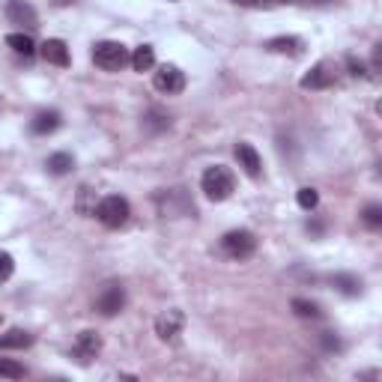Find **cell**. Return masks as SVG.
I'll return each mask as SVG.
<instances>
[{
    "mask_svg": "<svg viewBox=\"0 0 382 382\" xmlns=\"http://www.w3.org/2000/svg\"><path fill=\"white\" fill-rule=\"evenodd\" d=\"M200 188H204V194L209 200L221 204V200H227L236 191V176H233V170H230V167L215 165V167H209L206 174H204V179H200Z\"/></svg>",
    "mask_w": 382,
    "mask_h": 382,
    "instance_id": "obj_1",
    "label": "cell"
},
{
    "mask_svg": "<svg viewBox=\"0 0 382 382\" xmlns=\"http://www.w3.org/2000/svg\"><path fill=\"white\" fill-rule=\"evenodd\" d=\"M128 215H132V206H128V200L119 197V194H108V197L99 200V206H96V218L110 230L123 227L128 221Z\"/></svg>",
    "mask_w": 382,
    "mask_h": 382,
    "instance_id": "obj_2",
    "label": "cell"
},
{
    "mask_svg": "<svg viewBox=\"0 0 382 382\" xmlns=\"http://www.w3.org/2000/svg\"><path fill=\"white\" fill-rule=\"evenodd\" d=\"M128 48L123 42H99L93 48V63L99 69H105V72H119L126 63H128Z\"/></svg>",
    "mask_w": 382,
    "mask_h": 382,
    "instance_id": "obj_3",
    "label": "cell"
},
{
    "mask_svg": "<svg viewBox=\"0 0 382 382\" xmlns=\"http://www.w3.org/2000/svg\"><path fill=\"white\" fill-rule=\"evenodd\" d=\"M221 251L230 260H245L257 251V236L251 230H230V233L221 236Z\"/></svg>",
    "mask_w": 382,
    "mask_h": 382,
    "instance_id": "obj_4",
    "label": "cell"
},
{
    "mask_svg": "<svg viewBox=\"0 0 382 382\" xmlns=\"http://www.w3.org/2000/svg\"><path fill=\"white\" fill-rule=\"evenodd\" d=\"M153 84H156L158 93L176 96V93H183V90H185V72H183L179 66H174V63H165V66L156 72Z\"/></svg>",
    "mask_w": 382,
    "mask_h": 382,
    "instance_id": "obj_5",
    "label": "cell"
},
{
    "mask_svg": "<svg viewBox=\"0 0 382 382\" xmlns=\"http://www.w3.org/2000/svg\"><path fill=\"white\" fill-rule=\"evenodd\" d=\"M335 81H338V66L331 63V60H319V63L301 78V87L305 90H326Z\"/></svg>",
    "mask_w": 382,
    "mask_h": 382,
    "instance_id": "obj_6",
    "label": "cell"
},
{
    "mask_svg": "<svg viewBox=\"0 0 382 382\" xmlns=\"http://www.w3.org/2000/svg\"><path fill=\"white\" fill-rule=\"evenodd\" d=\"M6 18L22 30H36L39 27V15L27 0H6Z\"/></svg>",
    "mask_w": 382,
    "mask_h": 382,
    "instance_id": "obj_7",
    "label": "cell"
},
{
    "mask_svg": "<svg viewBox=\"0 0 382 382\" xmlns=\"http://www.w3.org/2000/svg\"><path fill=\"white\" fill-rule=\"evenodd\" d=\"M123 305H126V293L119 284H108L96 299V310L105 317H117L119 310H123Z\"/></svg>",
    "mask_w": 382,
    "mask_h": 382,
    "instance_id": "obj_8",
    "label": "cell"
},
{
    "mask_svg": "<svg viewBox=\"0 0 382 382\" xmlns=\"http://www.w3.org/2000/svg\"><path fill=\"white\" fill-rule=\"evenodd\" d=\"M183 326H185V314L183 310H165L162 317L156 319V335L162 338V340H176V335L183 331Z\"/></svg>",
    "mask_w": 382,
    "mask_h": 382,
    "instance_id": "obj_9",
    "label": "cell"
},
{
    "mask_svg": "<svg viewBox=\"0 0 382 382\" xmlns=\"http://www.w3.org/2000/svg\"><path fill=\"white\" fill-rule=\"evenodd\" d=\"M236 158H239V167L245 170L251 179H257L263 174V162H260V153L251 144H236Z\"/></svg>",
    "mask_w": 382,
    "mask_h": 382,
    "instance_id": "obj_10",
    "label": "cell"
},
{
    "mask_svg": "<svg viewBox=\"0 0 382 382\" xmlns=\"http://www.w3.org/2000/svg\"><path fill=\"white\" fill-rule=\"evenodd\" d=\"M42 60L45 63H51V66H60V69H66L69 63H72V57H69V48L63 39H48V42L42 45Z\"/></svg>",
    "mask_w": 382,
    "mask_h": 382,
    "instance_id": "obj_11",
    "label": "cell"
},
{
    "mask_svg": "<svg viewBox=\"0 0 382 382\" xmlns=\"http://www.w3.org/2000/svg\"><path fill=\"white\" fill-rule=\"evenodd\" d=\"M99 353H102V338H99L96 331H81L78 340H75V356L81 361H90V358H96Z\"/></svg>",
    "mask_w": 382,
    "mask_h": 382,
    "instance_id": "obj_12",
    "label": "cell"
},
{
    "mask_svg": "<svg viewBox=\"0 0 382 382\" xmlns=\"http://www.w3.org/2000/svg\"><path fill=\"white\" fill-rule=\"evenodd\" d=\"M269 51H275V54H301V48H305V42H301L299 36H275V39H269L266 42Z\"/></svg>",
    "mask_w": 382,
    "mask_h": 382,
    "instance_id": "obj_13",
    "label": "cell"
},
{
    "mask_svg": "<svg viewBox=\"0 0 382 382\" xmlns=\"http://www.w3.org/2000/svg\"><path fill=\"white\" fill-rule=\"evenodd\" d=\"M30 128H33L36 135H51L60 128V114L57 110H39L33 117V123H30Z\"/></svg>",
    "mask_w": 382,
    "mask_h": 382,
    "instance_id": "obj_14",
    "label": "cell"
},
{
    "mask_svg": "<svg viewBox=\"0 0 382 382\" xmlns=\"http://www.w3.org/2000/svg\"><path fill=\"white\" fill-rule=\"evenodd\" d=\"M33 344V335L24 329H9L6 335H0V349H27Z\"/></svg>",
    "mask_w": 382,
    "mask_h": 382,
    "instance_id": "obj_15",
    "label": "cell"
},
{
    "mask_svg": "<svg viewBox=\"0 0 382 382\" xmlns=\"http://www.w3.org/2000/svg\"><path fill=\"white\" fill-rule=\"evenodd\" d=\"M128 63H132L135 72H149V69L156 66V48H153V45H140V48H135V54L128 57Z\"/></svg>",
    "mask_w": 382,
    "mask_h": 382,
    "instance_id": "obj_16",
    "label": "cell"
},
{
    "mask_svg": "<svg viewBox=\"0 0 382 382\" xmlns=\"http://www.w3.org/2000/svg\"><path fill=\"white\" fill-rule=\"evenodd\" d=\"M331 284H335L344 296H361V290H365L361 278H356V275H335L331 278Z\"/></svg>",
    "mask_w": 382,
    "mask_h": 382,
    "instance_id": "obj_17",
    "label": "cell"
},
{
    "mask_svg": "<svg viewBox=\"0 0 382 382\" xmlns=\"http://www.w3.org/2000/svg\"><path fill=\"white\" fill-rule=\"evenodd\" d=\"M6 45L13 48L15 54H24V57H30L36 51V45H33V39H30L27 33H9L6 36Z\"/></svg>",
    "mask_w": 382,
    "mask_h": 382,
    "instance_id": "obj_18",
    "label": "cell"
},
{
    "mask_svg": "<svg viewBox=\"0 0 382 382\" xmlns=\"http://www.w3.org/2000/svg\"><path fill=\"white\" fill-rule=\"evenodd\" d=\"M72 167H75V158L69 156V153H54L51 158H48V170H51L54 176H63V174H69Z\"/></svg>",
    "mask_w": 382,
    "mask_h": 382,
    "instance_id": "obj_19",
    "label": "cell"
},
{
    "mask_svg": "<svg viewBox=\"0 0 382 382\" xmlns=\"http://www.w3.org/2000/svg\"><path fill=\"white\" fill-rule=\"evenodd\" d=\"M293 310L299 317H305V319H319V317H323V308H319L317 301H308V299H293Z\"/></svg>",
    "mask_w": 382,
    "mask_h": 382,
    "instance_id": "obj_20",
    "label": "cell"
},
{
    "mask_svg": "<svg viewBox=\"0 0 382 382\" xmlns=\"http://www.w3.org/2000/svg\"><path fill=\"white\" fill-rule=\"evenodd\" d=\"M24 365H18L13 358H0V379H24Z\"/></svg>",
    "mask_w": 382,
    "mask_h": 382,
    "instance_id": "obj_21",
    "label": "cell"
},
{
    "mask_svg": "<svg viewBox=\"0 0 382 382\" xmlns=\"http://www.w3.org/2000/svg\"><path fill=\"white\" fill-rule=\"evenodd\" d=\"M296 200H299V206L301 209H317V204H319V194H317V188H299V194H296Z\"/></svg>",
    "mask_w": 382,
    "mask_h": 382,
    "instance_id": "obj_22",
    "label": "cell"
},
{
    "mask_svg": "<svg viewBox=\"0 0 382 382\" xmlns=\"http://www.w3.org/2000/svg\"><path fill=\"white\" fill-rule=\"evenodd\" d=\"M361 221H365L367 227H382V206L379 204H370V206H365V213H361Z\"/></svg>",
    "mask_w": 382,
    "mask_h": 382,
    "instance_id": "obj_23",
    "label": "cell"
},
{
    "mask_svg": "<svg viewBox=\"0 0 382 382\" xmlns=\"http://www.w3.org/2000/svg\"><path fill=\"white\" fill-rule=\"evenodd\" d=\"M15 272V260L13 254H6V251H0V281H9Z\"/></svg>",
    "mask_w": 382,
    "mask_h": 382,
    "instance_id": "obj_24",
    "label": "cell"
},
{
    "mask_svg": "<svg viewBox=\"0 0 382 382\" xmlns=\"http://www.w3.org/2000/svg\"><path fill=\"white\" fill-rule=\"evenodd\" d=\"M147 126H153V128H165V126H170V119H167L165 114H158V110H153V114L147 117Z\"/></svg>",
    "mask_w": 382,
    "mask_h": 382,
    "instance_id": "obj_25",
    "label": "cell"
},
{
    "mask_svg": "<svg viewBox=\"0 0 382 382\" xmlns=\"http://www.w3.org/2000/svg\"><path fill=\"white\" fill-rule=\"evenodd\" d=\"M323 344H326V349H340L338 338H331V331H326V335H323Z\"/></svg>",
    "mask_w": 382,
    "mask_h": 382,
    "instance_id": "obj_26",
    "label": "cell"
},
{
    "mask_svg": "<svg viewBox=\"0 0 382 382\" xmlns=\"http://www.w3.org/2000/svg\"><path fill=\"white\" fill-rule=\"evenodd\" d=\"M257 3H287V0H257ZM305 3H329V0H305Z\"/></svg>",
    "mask_w": 382,
    "mask_h": 382,
    "instance_id": "obj_27",
    "label": "cell"
}]
</instances>
